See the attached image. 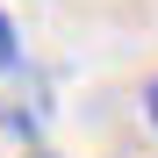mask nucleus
Returning a JSON list of instances; mask_svg holds the SVG:
<instances>
[{
  "mask_svg": "<svg viewBox=\"0 0 158 158\" xmlns=\"http://www.w3.org/2000/svg\"><path fill=\"white\" fill-rule=\"evenodd\" d=\"M144 115H151V129H158V79L144 86Z\"/></svg>",
  "mask_w": 158,
  "mask_h": 158,
  "instance_id": "1",
  "label": "nucleus"
}]
</instances>
